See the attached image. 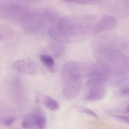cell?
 <instances>
[{
  "mask_svg": "<svg viewBox=\"0 0 129 129\" xmlns=\"http://www.w3.org/2000/svg\"><path fill=\"white\" fill-rule=\"evenodd\" d=\"M14 68L19 73L30 75H35L38 71V68L35 63L27 59L16 61L13 64Z\"/></svg>",
  "mask_w": 129,
  "mask_h": 129,
  "instance_id": "cell-4",
  "label": "cell"
},
{
  "mask_svg": "<svg viewBox=\"0 0 129 129\" xmlns=\"http://www.w3.org/2000/svg\"><path fill=\"white\" fill-rule=\"evenodd\" d=\"M125 112L126 113L128 114L129 113V107L128 105V106H127L126 108L125 109Z\"/></svg>",
  "mask_w": 129,
  "mask_h": 129,
  "instance_id": "cell-16",
  "label": "cell"
},
{
  "mask_svg": "<svg viewBox=\"0 0 129 129\" xmlns=\"http://www.w3.org/2000/svg\"><path fill=\"white\" fill-rule=\"evenodd\" d=\"M40 60L48 71L52 73H56L57 71V68L55 65L54 59L50 56L47 54L41 55Z\"/></svg>",
  "mask_w": 129,
  "mask_h": 129,
  "instance_id": "cell-6",
  "label": "cell"
},
{
  "mask_svg": "<svg viewBox=\"0 0 129 129\" xmlns=\"http://www.w3.org/2000/svg\"><path fill=\"white\" fill-rule=\"evenodd\" d=\"M117 21L113 17L106 15L102 17L95 26V30L97 31H111L116 27Z\"/></svg>",
  "mask_w": 129,
  "mask_h": 129,
  "instance_id": "cell-5",
  "label": "cell"
},
{
  "mask_svg": "<svg viewBox=\"0 0 129 129\" xmlns=\"http://www.w3.org/2000/svg\"><path fill=\"white\" fill-rule=\"evenodd\" d=\"M67 2L85 5H95L100 3L101 0H63Z\"/></svg>",
  "mask_w": 129,
  "mask_h": 129,
  "instance_id": "cell-10",
  "label": "cell"
},
{
  "mask_svg": "<svg viewBox=\"0 0 129 129\" xmlns=\"http://www.w3.org/2000/svg\"><path fill=\"white\" fill-rule=\"evenodd\" d=\"M54 48L55 54L56 56H58L61 54L62 48L60 45H56Z\"/></svg>",
  "mask_w": 129,
  "mask_h": 129,
  "instance_id": "cell-13",
  "label": "cell"
},
{
  "mask_svg": "<svg viewBox=\"0 0 129 129\" xmlns=\"http://www.w3.org/2000/svg\"><path fill=\"white\" fill-rule=\"evenodd\" d=\"M43 103L46 107L53 111H56L60 109V105L58 102L50 96H44Z\"/></svg>",
  "mask_w": 129,
  "mask_h": 129,
  "instance_id": "cell-8",
  "label": "cell"
},
{
  "mask_svg": "<svg viewBox=\"0 0 129 129\" xmlns=\"http://www.w3.org/2000/svg\"><path fill=\"white\" fill-rule=\"evenodd\" d=\"M24 129H37L35 113L28 115L25 118L22 125Z\"/></svg>",
  "mask_w": 129,
  "mask_h": 129,
  "instance_id": "cell-9",
  "label": "cell"
},
{
  "mask_svg": "<svg viewBox=\"0 0 129 129\" xmlns=\"http://www.w3.org/2000/svg\"><path fill=\"white\" fill-rule=\"evenodd\" d=\"M111 44L100 43L96 49L101 66L106 70L108 75L109 73L120 76L123 75L128 68V60L117 46Z\"/></svg>",
  "mask_w": 129,
  "mask_h": 129,
  "instance_id": "cell-2",
  "label": "cell"
},
{
  "mask_svg": "<svg viewBox=\"0 0 129 129\" xmlns=\"http://www.w3.org/2000/svg\"><path fill=\"white\" fill-rule=\"evenodd\" d=\"M112 116L116 119L122 122L128 123V124L129 123V117L128 116L118 115H113Z\"/></svg>",
  "mask_w": 129,
  "mask_h": 129,
  "instance_id": "cell-12",
  "label": "cell"
},
{
  "mask_svg": "<svg viewBox=\"0 0 129 129\" xmlns=\"http://www.w3.org/2000/svg\"><path fill=\"white\" fill-rule=\"evenodd\" d=\"M87 67L80 63L70 62L65 63L61 72L62 93L68 101L75 98L82 88L83 76L87 74Z\"/></svg>",
  "mask_w": 129,
  "mask_h": 129,
  "instance_id": "cell-1",
  "label": "cell"
},
{
  "mask_svg": "<svg viewBox=\"0 0 129 129\" xmlns=\"http://www.w3.org/2000/svg\"><path fill=\"white\" fill-rule=\"evenodd\" d=\"M79 111L81 113H85L89 115H91L94 118H98V116L96 113H95L94 111L88 108L85 107H80L79 108Z\"/></svg>",
  "mask_w": 129,
  "mask_h": 129,
  "instance_id": "cell-11",
  "label": "cell"
},
{
  "mask_svg": "<svg viewBox=\"0 0 129 129\" xmlns=\"http://www.w3.org/2000/svg\"><path fill=\"white\" fill-rule=\"evenodd\" d=\"M14 120H15V118L14 117H9L5 120L4 122V124L6 126H10L13 122H14Z\"/></svg>",
  "mask_w": 129,
  "mask_h": 129,
  "instance_id": "cell-14",
  "label": "cell"
},
{
  "mask_svg": "<svg viewBox=\"0 0 129 129\" xmlns=\"http://www.w3.org/2000/svg\"><path fill=\"white\" fill-rule=\"evenodd\" d=\"M84 30L82 24L76 19L65 17L50 29L49 34L58 41L70 43L80 41V38L84 34Z\"/></svg>",
  "mask_w": 129,
  "mask_h": 129,
  "instance_id": "cell-3",
  "label": "cell"
},
{
  "mask_svg": "<svg viewBox=\"0 0 129 129\" xmlns=\"http://www.w3.org/2000/svg\"><path fill=\"white\" fill-rule=\"evenodd\" d=\"M35 113L37 129H45L47 120L43 112L41 110H38Z\"/></svg>",
  "mask_w": 129,
  "mask_h": 129,
  "instance_id": "cell-7",
  "label": "cell"
},
{
  "mask_svg": "<svg viewBox=\"0 0 129 129\" xmlns=\"http://www.w3.org/2000/svg\"><path fill=\"white\" fill-rule=\"evenodd\" d=\"M121 93L123 95H128L129 87L128 86H126L122 89L121 90Z\"/></svg>",
  "mask_w": 129,
  "mask_h": 129,
  "instance_id": "cell-15",
  "label": "cell"
}]
</instances>
